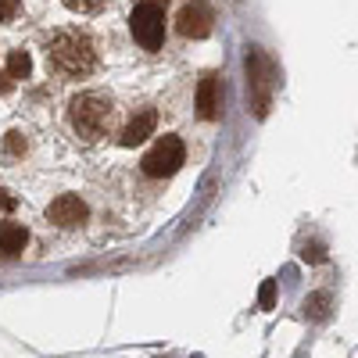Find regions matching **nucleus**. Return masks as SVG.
Returning <instances> with one entry per match:
<instances>
[{
    "label": "nucleus",
    "instance_id": "nucleus-1",
    "mask_svg": "<svg viewBox=\"0 0 358 358\" xmlns=\"http://www.w3.org/2000/svg\"><path fill=\"white\" fill-rule=\"evenodd\" d=\"M50 54V62L69 72V76H86V72H94L97 65V54H94V43H90L83 33H57L47 47Z\"/></svg>",
    "mask_w": 358,
    "mask_h": 358
},
{
    "label": "nucleus",
    "instance_id": "nucleus-2",
    "mask_svg": "<svg viewBox=\"0 0 358 358\" xmlns=\"http://www.w3.org/2000/svg\"><path fill=\"white\" fill-rule=\"evenodd\" d=\"M69 118L83 140H101L111 126V101L101 94H79L69 104Z\"/></svg>",
    "mask_w": 358,
    "mask_h": 358
},
{
    "label": "nucleus",
    "instance_id": "nucleus-3",
    "mask_svg": "<svg viewBox=\"0 0 358 358\" xmlns=\"http://www.w3.org/2000/svg\"><path fill=\"white\" fill-rule=\"evenodd\" d=\"M187 162V151H183V140L179 136H162L151 151L143 155V172L155 176V179H165V176H176L179 165Z\"/></svg>",
    "mask_w": 358,
    "mask_h": 358
},
{
    "label": "nucleus",
    "instance_id": "nucleus-4",
    "mask_svg": "<svg viewBox=\"0 0 358 358\" xmlns=\"http://www.w3.org/2000/svg\"><path fill=\"white\" fill-rule=\"evenodd\" d=\"M129 25H133V36H136V43L143 50H158L165 43V15H162L158 4H151V0L133 8Z\"/></svg>",
    "mask_w": 358,
    "mask_h": 358
},
{
    "label": "nucleus",
    "instance_id": "nucleus-5",
    "mask_svg": "<svg viewBox=\"0 0 358 358\" xmlns=\"http://www.w3.org/2000/svg\"><path fill=\"white\" fill-rule=\"evenodd\" d=\"M248 76H251V101H255V115L265 118L268 115V101H273V72L258 47H251L248 54Z\"/></svg>",
    "mask_w": 358,
    "mask_h": 358
},
{
    "label": "nucleus",
    "instance_id": "nucleus-6",
    "mask_svg": "<svg viewBox=\"0 0 358 358\" xmlns=\"http://www.w3.org/2000/svg\"><path fill=\"white\" fill-rule=\"evenodd\" d=\"M47 219H50L54 226H62V229H76V226L86 222V204H83L76 194H62L57 201H50Z\"/></svg>",
    "mask_w": 358,
    "mask_h": 358
},
{
    "label": "nucleus",
    "instance_id": "nucleus-7",
    "mask_svg": "<svg viewBox=\"0 0 358 358\" xmlns=\"http://www.w3.org/2000/svg\"><path fill=\"white\" fill-rule=\"evenodd\" d=\"M179 33H183L187 40H204L208 33H212V11H208L204 4H187L183 11H179Z\"/></svg>",
    "mask_w": 358,
    "mask_h": 358
},
{
    "label": "nucleus",
    "instance_id": "nucleus-8",
    "mask_svg": "<svg viewBox=\"0 0 358 358\" xmlns=\"http://www.w3.org/2000/svg\"><path fill=\"white\" fill-rule=\"evenodd\" d=\"M219 108H222V83L219 76H204L197 83V115L212 122V118H219Z\"/></svg>",
    "mask_w": 358,
    "mask_h": 358
},
{
    "label": "nucleus",
    "instance_id": "nucleus-9",
    "mask_svg": "<svg viewBox=\"0 0 358 358\" xmlns=\"http://www.w3.org/2000/svg\"><path fill=\"white\" fill-rule=\"evenodd\" d=\"M155 126H158V115H155V111H140V115L129 118V126L122 129L118 143H122V147H136V143H143L147 136L155 133Z\"/></svg>",
    "mask_w": 358,
    "mask_h": 358
},
{
    "label": "nucleus",
    "instance_id": "nucleus-10",
    "mask_svg": "<svg viewBox=\"0 0 358 358\" xmlns=\"http://www.w3.org/2000/svg\"><path fill=\"white\" fill-rule=\"evenodd\" d=\"M25 244H29L25 226H15V222L0 226V251H4V255H22V251H25Z\"/></svg>",
    "mask_w": 358,
    "mask_h": 358
},
{
    "label": "nucleus",
    "instance_id": "nucleus-11",
    "mask_svg": "<svg viewBox=\"0 0 358 358\" xmlns=\"http://www.w3.org/2000/svg\"><path fill=\"white\" fill-rule=\"evenodd\" d=\"M330 305H334V297L326 294V290H319V294L305 297V315H308V319H315V322H322L326 315H330Z\"/></svg>",
    "mask_w": 358,
    "mask_h": 358
},
{
    "label": "nucleus",
    "instance_id": "nucleus-12",
    "mask_svg": "<svg viewBox=\"0 0 358 358\" xmlns=\"http://www.w3.org/2000/svg\"><path fill=\"white\" fill-rule=\"evenodd\" d=\"M29 72H33V57H29V50H11V57H8V76H11V79H29Z\"/></svg>",
    "mask_w": 358,
    "mask_h": 358
},
{
    "label": "nucleus",
    "instance_id": "nucleus-13",
    "mask_svg": "<svg viewBox=\"0 0 358 358\" xmlns=\"http://www.w3.org/2000/svg\"><path fill=\"white\" fill-rule=\"evenodd\" d=\"M258 305L268 312V308H276V280H265L262 290H258Z\"/></svg>",
    "mask_w": 358,
    "mask_h": 358
},
{
    "label": "nucleus",
    "instance_id": "nucleus-14",
    "mask_svg": "<svg viewBox=\"0 0 358 358\" xmlns=\"http://www.w3.org/2000/svg\"><path fill=\"white\" fill-rule=\"evenodd\" d=\"M301 258H305V262H326V248H322L319 241H312V244L301 248Z\"/></svg>",
    "mask_w": 358,
    "mask_h": 358
},
{
    "label": "nucleus",
    "instance_id": "nucleus-15",
    "mask_svg": "<svg viewBox=\"0 0 358 358\" xmlns=\"http://www.w3.org/2000/svg\"><path fill=\"white\" fill-rule=\"evenodd\" d=\"M4 147H8L11 155H25V147H29V143H25V136H22V133H8Z\"/></svg>",
    "mask_w": 358,
    "mask_h": 358
},
{
    "label": "nucleus",
    "instance_id": "nucleus-16",
    "mask_svg": "<svg viewBox=\"0 0 358 358\" xmlns=\"http://www.w3.org/2000/svg\"><path fill=\"white\" fill-rule=\"evenodd\" d=\"M65 4H69L72 11H97L104 0H65Z\"/></svg>",
    "mask_w": 358,
    "mask_h": 358
},
{
    "label": "nucleus",
    "instance_id": "nucleus-17",
    "mask_svg": "<svg viewBox=\"0 0 358 358\" xmlns=\"http://www.w3.org/2000/svg\"><path fill=\"white\" fill-rule=\"evenodd\" d=\"M18 15V0H0V22H11Z\"/></svg>",
    "mask_w": 358,
    "mask_h": 358
},
{
    "label": "nucleus",
    "instance_id": "nucleus-18",
    "mask_svg": "<svg viewBox=\"0 0 358 358\" xmlns=\"http://www.w3.org/2000/svg\"><path fill=\"white\" fill-rule=\"evenodd\" d=\"M4 208H11V197H8L4 190H0V212H4Z\"/></svg>",
    "mask_w": 358,
    "mask_h": 358
},
{
    "label": "nucleus",
    "instance_id": "nucleus-19",
    "mask_svg": "<svg viewBox=\"0 0 358 358\" xmlns=\"http://www.w3.org/2000/svg\"><path fill=\"white\" fill-rule=\"evenodd\" d=\"M11 90V83H8V76H0V94H8Z\"/></svg>",
    "mask_w": 358,
    "mask_h": 358
}]
</instances>
